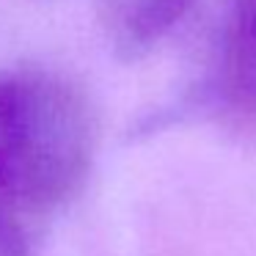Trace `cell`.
<instances>
[{"label": "cell", "instance_id": "cell-4", "mask_svg": "<svg viewBox=\"0 0 256 256\" xmlns=\"http://www.w3.org/2000/svg\"><path fill=\"white\" fill-rule=\"evenodd\" d=\"M36 234V228L0 206V256H30Z\"/></svg>", "mask_w": 256, "mask_h": 256}, {"label": "cell", "instance_id": "cell-2", "mask_svg": "<svg viewBox=\"0 0 256 256\" xmlns=\"http://www.w3.org/2000/svg\"><path fill=\"white\" fill-rule=\"evenodd\" d=\"M220 94L232 113L256 122V0H234L220 56Z\"/></svg>", "mask_w": 256, "mask_h": 256}, {"label": "cell", "instance_id": "cell-3", "mask_svg": "<svg viewBox=\"0 0 256 256\" xmlns=\"http://www.w3.org/2000/svg\"><path fill=\"white\" fill-rule=\"evenodd\" d=\"M196 0H96L108 39L124 56H144L157 44Z\"/></svg>", "mask_w": 256, "mask_h": 256}, {"label": "cell", "instance_id": "cell-1", "mask_svg": "<svg viewBox=\"0 0 256 256\" xmlns=\"http://www.w3.org/2000/svg\"><path fill=\"white\" fill-rule=\"evenodd\" d=\"M94 116L72 80L47 69L0 72V206L39 232L80 190Z\"/></svg>", "mask_w": 256, "mask_h": 256}]
</instances>
